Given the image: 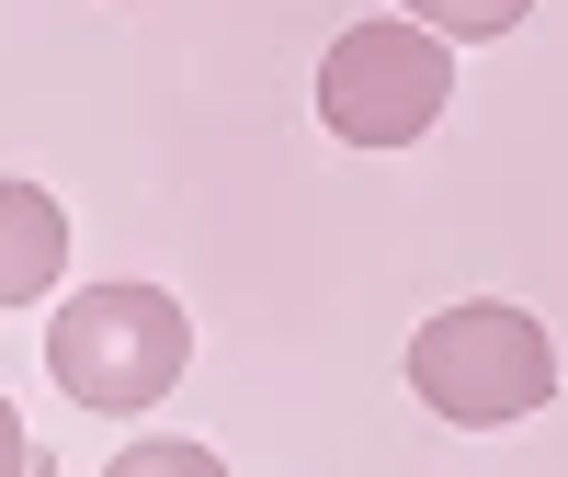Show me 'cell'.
<instances>
[{
    "mask_svg": "<svg viewBox=\"0 0 568 477\" xmlns=\"http://www.w3.org/2000/svg\"><path fill=\"white\" fill-rule=\"evenodd\" d=\"M444 103H455V34H433L420 12H375L318 58V125L342 149H409L433 136Z\"/></svg>",
    "mask_w": 568,
    "mask_h": 477,
    "instance_id": "3",
    "label": "cell"
},
{
    "mask_svg": "<svg viewBox=\"0 0 568 477\" xmlns=\"http://www.w3.org/2000/svg\"><path fill=\"white\" fill-rule=\"evenodd\" d=\"M58 273H69V216L45 182H0V307H34V296H58Z\"/></svg>",
    "mask_w": 568,
    "mask_h": 477,
    "instance_id": "4",
    "label": "cell"
},
{
    "mask_svg": "<svg viewBox=\"0 0 568 477\" xmlns=\"http://www.w3.org/2000/svg\"><path fill=\"white\" fill-rule=\"evenodd\" d=\"M398 12H420L433 34H455V45H489V34H511L535 12V0H398Z\"/></svg>",
    "mask_w": 568,
    "mask_h": 477,
    "instance_id": "5",
    "label": "cell"
},
{
    "mask_svg": "<svg viewBox=\"0 0 568 477\" xmlns=\"http://www.w3.org/2000/svg\"><path fill=\"white\" fill-rule=\"evenodd\" d=\"M125 466H182V477H216L205 444H125Z\"/></svg>",
    "mask_w": 568,
    "mask_h": 477,
    "instance_id": "6",
    "label": "cell"
},
{
    "mask_svg": "<svg viewBox=\"0 0 568 477\" xmlns=\"http://www.w3.org/2000/svg\"><path fill=\"white\" fill-rule=\"evenodd\" d=\"M182 364H194V318H182L171 284H80L58 296L45 318V375H58V398H80L91 420H125V409H160L182 387Z\"/></svg>",
    "mask_w": 568,
    "mask_h": 477,
    "instance_id": "1",
    "label": "cell"
},
{
    "mask_svg": "<svg viewBox=\"0 0 568 477\" xmlns=\"http://www.w3.org/2000/svg\"><path fill=\"white\" fill-rule=\"evenodd\" d=\"M409 398L455 420V433H500V420H535L557 398V353H546V329L524 307H444V318H420V342H409Z\"/></svg>",
    "mask_w": 568,
    "mask_h": 477,
    "instance_id": "2",
    "label": "cell"
},
{
    "mask_svg": "<svg viewBox=\"0 0 568 477\" xmlns=\"http://www.w3.org/2000/svg\"><path fill=\"white\" fill-rule=\"evenodd\" d=\"M0 477H34V444H23V409L0 398Z\"/></svg>",
    "mask_w": 568,
    "mask_h": 477,
    "instance_id": "7",
    "label": "cell"
}]
</instances>
